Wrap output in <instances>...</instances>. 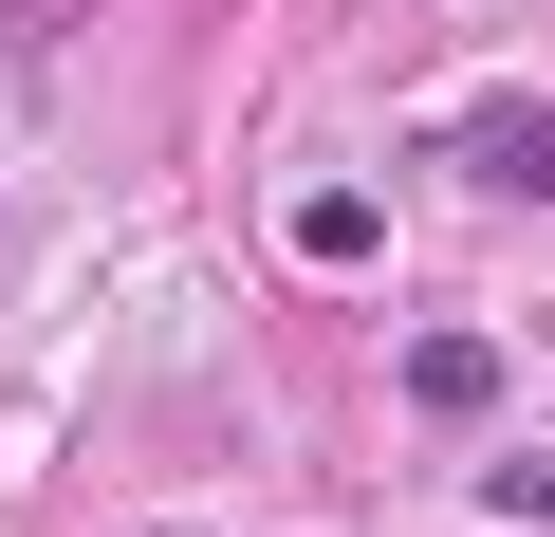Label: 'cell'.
I'll return each instance as SVG.
<instances>
[{
	"label": "cell",
	"instance_id": "6da1fadb",
	"mask_svg": "<svg viewBox=\"0 0 555 537\" xmlns=\"http://www.w3.org/2000/svg\"><path fill=\"white\" fill-rule=\"evenodd\" d=\"M444 149H463V186H518V204H555V112H537V93H500V112H463Z\"/></svg>",
	"mask_w": 555,
	"mask_h": 537
},
{
	"label": "cell",
	"instance_id": "277c9868",
	"mask_svg": "<svg viewBox=\"0 0 555 537\" xmlns=\"http://www.w3.org/2000/svg\"><path fill=\"white\" fill-rule=\"evenodd\" d=\"M481 519H518V537H555V445H518V463H481Z\"/></svg>",
	"mask_w": 555,
	"mask_h": 537
},
{
	"label": "cell",
	"instance_id": "7a4b0ae2",
	"mask_svg": "<svg viewBox=\"0 0 555 537\" xmlns=\"http://www.w3.org/2000/svg\"><path fill=\"white\" fill-rule=\"evenodd\" d=\"M408 408H500V353L481 334H408Z\"/></svg>",
	"mask_w": 555,
	"mask_h": 537
},
{
	"label": "cell",
	"instance_id": "3957f363",
	"mask_svg": "<svg viewBox=\"0 0 555 537\" xmlns=\"http://www.w3.org/2000/svg\"><path fill=\"white\" fill-rule=\"evenodd\" d=\"M371 241H389V222H371L352 186H315V204H297V259H334V279H352V259H371Z\"/></svg>",
	"mask_w": 555,
	"mask_h": 537
}]
</instances>
